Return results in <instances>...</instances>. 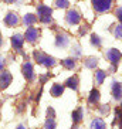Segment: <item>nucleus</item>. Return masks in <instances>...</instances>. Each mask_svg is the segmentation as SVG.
Wrapping results in <instances>:
<instances>
[{
	"label": "nucleus",
	"instance_id": "nucleus-1",
	"mask_svg": "<svg viewBox=\"0 0 122 129\" xmlns=\"http://www.w3.org/2000/svg\"><path fill=\"white\" fill-rule=\"evenodd\" d=\"M34 58L38 64L46 65V67H53L55 64V60L53 57L47 55L46 53H43V51H34Z\"/></svg>",
	"mask_w": 122,
	"mask_h": 129
},
{
	"label": "nucleus",
	"instance_id": "nucleus-2",
	"mask_svg": "<svg viewBox=\"0 0 122 129\" xmlns=\"http://www.w3.org/2000/svg\"><path fill=\"white\" fill-rule=\"evenodd\" d=\"M37 12H38L40 21H43V23H50L51 21V13H53V10L50 7H47L44 4H40L37 7Z\"/></svg>",
	"mask_w": 122,
	"mask_h": 129
},
{
	"label": "nucleus",
	"instance_id": "nucleus-3",
	"mask_svg": "<svg viewBox=\"0 0 122 129\" xmlns=\"http://www.w3.org/2000/svg\"><path fill=\"white\" fill-rule=\"evenodd\" d=\"M94 9L98 13H105L112 7V0H92Z\"/></svg>",
	"mask_w": 122,
	"mask_h": 129
},
{
	"label": "nucleus",
	"instance_id": "nucleus-4",
	"mask_svg": "<svg viewBox=\"0 0 122 129\" xmlns=\"http://www.w3.org/2000/svg\"><path fill=\"white\" fill-rule=\"evenodd\" d=\"M122 57V54L119 53L118 50H115V48H111L107 51V58L111 61V64L112 65H116L119 62V60H121Z\"/></svg>",
	"mask_w": 122,
	"mask_h": 129
},
{
	"label": "nucleus",
	"instance_id": "nucleus-5",
	"mask_svg": "<svg viewBox=\"0 0 122 129\" xmlns=\"http://www.w3.org/2000/svg\"><path fill=\"white\" fill-rule=\"evenodd\" d=\"M38 30L37 28H34V27H28L27 28V31H26V34H24V38H26L28 43H34L36 40L38 38Z\"/></svg>",
	"mask_w": 122,
	"mask_h": 129
},
{
	"label": "nucleus",
	"instance_id": "nucleus-6",
	"mask_svg": "<svg viewBox=\"0 0 122 129\" xmlns=\"http://www.w3.org/2000/svg\"><path fill=\"white\" fill-rule=\"evenodd\" d=\"M13 80V77L10 72L7 71H4L0 74V88H7L9 85H10V82H12Z\"/></svg>",
	"mask_w": 122,
	"mask_h": 129
},
{
	"label": "nucleus",
	"instance_id": "nucleus-7",
	"mask_svg": "<svg viewBox=\"0 0 122 129\" xmlns=\"http://www.w3.org/2000/svg\"><path fill=\"white\" fill-rule=\"evenodd\" d=\"M81 20V16L78 12H75V10H70L68 13H67V21H68V24H78Z\"/></svg>",
	"mask_w": 122,
	"mask_h": 129
},
{
	"label": "nucleus",
	"instance_id": "nucleus-8",
	"mask_svg": "<svg viewBox=\"0 0 122 129\" xmlns=\"http://www.w3.org/2000/svg\"><path fill=\"white\" fill-rule=\"evenodd\" d=\"M19 23V17L16 13H9L6 17H4V24L9 27H14L16 24Z\"/></svg>",
	"mask_w": 122,
	"mask_h": 129
},
{
	"label": "nucleus",
	"instance_id": "nucleus-9",
	"mask_svg": "<svg viewBox=\"0 0 122 129\" xmlns=\"http://www.w3.org/2000/svg\"><path fill=\"white\" fill-rule=\"evenodd\" d=\"M23 74L28 81H31L34 78V74H33V65L30 62H24L23 64Z\"/></svg>",
	"mask_w": 122,
	"mask_h": 129
},
{
	"label": "nucleus",
	"instance_id": "nucleus-10",
	"mask_svg": "<svg viewBox=\"0 0 122 129\" xmlns=\"http://www.w3.org/2000/svg\"><path fill=\"white\" fill-rule=\"evenodd\" d=\"M23 41H24V38L21 37L20 34H16V36H13L12 37V46H13V48L14 50H21V47H23Z\"/></svg>",
	"mask_w": 122,
	"mask_h": 129
},
{
	"label": "nucleus",
	"instance_id": "nucleus-11",
	"mask_svg": "<svg viewBox=\"0 0 122 129\" xmlns=\"http://www.w3.org/2000/svg\"><path fill=\"white\" fill-rule=\"evenodd\" d=\"M112 95H114L115 99L122 98V85L119 82H114V85H112Z\"/></svg>",
	"mask_w": 122,
	"mask_h": 129
},
{
	"label": "nucleus",
	"instance_id": "nucleus-12",
	"mask_svg": "<svg viewBox=\"0 0 122 129\" xmlns=\"http://www.w3.org/2000/svg\"><path fill=\"white\" fill-rule=\"evenodd\" d=\"M55 128V121H54V111L48 109V118L46 121V129H54Z\"/></svg>",
	"mask_w": 122,
	"mask_h": 129
},
{
	"label": "nucleus",
	"instance_id": "nucleus-13",
	"mask_svg": "<svg viewBox=\"0 0 122 129\" xmlns=\"http://www.w3.org/2000/svg\"><path fill=\"white\" fill-rule=\"evenodd\" d=\"M91 129H107V125L101 118H95L91 122Z\"/></svg>",
	"mask_w": 122,
	"mask_h": 129
},
{
	"label": "nucleus",
	"instance_id": "nucleus-14",
	"mask_svg": "<svg viewBox=\"0 0 122 129\" xmlns=\"http://www.w3.org/2000/svg\"><path fill=\"white\" fill-rule=\"evenodd\" d=\"M63 91H64V87L61 84H54L53 88H51V95L53 96H60L63 94Z\"/></svg>",
	"mask_w": 122,
	"mask_h": 129
},
{
	"label": "nucleus",
	"instance_id": "nucleus-15",
	"mask_svg": "<svg viewBox=\"0 0 122 129\" xmlns=\"http://www.w3.org/2000/svg\"><path fill=\"white\" fill-rule=\"evenodd\" d=\"M36 21H37V17H36L34 14H26L23 17V23L26 24L27 27H30L31 24H34Z\"/></svg>",
	"mask_w": 122,
	"mask_h": 129
},
{
	"label": "nucleus",
	"instance_id": "nucleus-16",
	"mask_svg": "<svg viewBox=\"0 0 122 129\" xmlns=\"http://www.w3.org/2000/svg\"><path fill=\"white\" fill-rule=\"evenodd\" d=\"M65 84H67V87H68V88L77 89V88H78V77L74 75V77H71V78H68Z\"/></svg>",
	"mask_w": 122,
	"mask_h": 129
},
{
	"label": "nucleus",
	"instance_id": "nucleus-17",
	"mask_svg": "<svg viewBox=\"0 0 122 129\" xmlns=\"http://www.w3.org/2000/svg\"><path fill=\"white\" fill-rule=\"evenodd\" d=\"M99 101V92L97 89H92L91 94H89V98H88V102L89 104H98Z\"/></svg>",
	"mask_w": 122,
	"mask_h": 129
},
{
	"label": "nucleus",
	"instance_id": "nucleus-18",
	"mask_svg": "<svg viewBox=\"0 0 122 129\" xmlns=\"http://www.w3.org/2000/svg\"><path fill=\"white\" fill-rule=\"evenodd\" d=\"M55 44H57L58 47H65L68 44V37H67V36H58Z\"/></svg>",
	"mask_w": 122,
	"mask_h": 129
},
{
	"label": "nucleus",
	"instance_id": "nucleus-19",
	"mask_svg": "<svg viewBox=\"0 0 122 129\" xmlns=\"http://www.w3.org/2000/svg\"><path fill=\"white\" fill-rule=\"evenodd\" d=\"M81 119H82V109L78 108L77 111H74V112H73V121L74 122H80Z\"/></svg>",
	"mask_w": 122,
	"mask_h": 129
},
{
	"label": "nucleus",
	"instance_id": "nucleus-20",
	"mask_svg": "<svg viewBox=\"0 0 122 129\" xmlns=\"http://www.w3.org/2000/svg\"><path fill=\"white\" fill-rule=\"evenodd\" d=\"M107 77V72H104V71H97L95 72V82L97 84H102L104 78Z\"/></svg>",
	"mask_w": 122,
	"mask_h": 129
},
{
	"label": "nucleus",
	"instance_id": "nucleus-21",
	"mask_svg": "<svg viewBox=\"0 0 122 129\" xmlns=\"http://www.w3.org/2000/svg\"><path fill=\"white\" fill-rule=\"evenodd\" d=\"M97 64H98V60H97V58H88V60L85 61V65H87L88 68H95Z\"/></svg>",
	"mask_w": 122,
	"mask_h": 129
},
{
	"label": "nucleus",
	"instance_id": "nucleus-22",
	"mask_svg": "<svg viewBox=\"0 0 122 129\" xmlns=\"http://www.w3.org/2000/svg\"><path fill=\"white\" fill-rule=\"evenodd\" d=\"M63 64H64L65 68H68V70H73L74 67H75V62H74V60H71V58L64 60V61H63Z\"/></svg>",
	"mask_w": 122,
	"mask_h": 129
},
{
	"label": "nucleus",
	"instance_id": "nucleus-23",
	"mask_svg": "<svg viewBox=\"0 0 122 129\" xmlns=\"http://www.w3.org/2000/svg\"><path fill=\"white\" fill-rule=\"evenodd\" d=\"M68 0H55V6L57 7H61V9H67L68 7Z\"/></svg>",
	"mask_w": 122,
	"mask_h": 129
},
{
	"label": "nucleus",
	"instance_id": "nucleus-24",
	"mask_svg": "<svg viewBox=\"0 0 122 129\" xmlns=\"http://www.w3.org/2000/svg\"><path fill=\"white\" fill-rule=\"evenodd\" d=\"M114 34H115V37H116V38H121V40H122V24H119V26L115 27Z\"/></svg>",
	"mask_w": 122,
	"mask_h": 129
},
{
	"label": "nucleus",
	"instance_id": "nucleus-25",
	"mask_svg": "<svg viewBox=\"0 0 122 129\" xmlns=\"http://www.w3.org/2000/svg\"><path fill=\"white\" fill-rule=\"evenodd\" d=\"M91 43L94 44V46H97V47H101V40H99V37L95 36V34L91 36Z\"/></svg>",
	"mask_w": 122,
	"mask_h": 129
},
{
	"label": "nucleus",
	"instance_id": "nucleus-26",
	"mask_svg": "<svg viewBox=\"0 0 122 129\" xmlns=\"http://www.w3.org/2000/svg\"><path fill=\"white\" fill-rule=\"evenodd\" d=\"M115 16L118 17V20H119V21H122V6H121V7H118V9H116V12H115Z\"/></svg>",
	"mask_w": 122,
	"mask_h": 129
},
{
	"label": "nucleus",
	"instance_id": "nucleus-27",
	"mask_svg": "<svg viewBox=\"0 0 122 129\" xmlns=\"http://www.w3.org/2000/svg\"><path fill=\"white\" fill-rule=\"evenodd\" d=\"M101 112H102V114H108V112H109V108H108V105H102V108H101Z\"/></svg>",
	"mask_w": 122,
	"mask_h": 129
},
{
	"label": "nucleus",
	"instance_id": "nucleus-28",
	"mask_svg": "<svg viewBox=\"0 0 122 129\" xmlns=\"http://www.w3.org/2000/svg\"><path fill=\"white\" fill-rule=\"evenodd\" d=\"M3 67H4V58H0V71L3 70Z\"/></svg>",
	"mask_w": 122,
	"mask_h": 129
},
{
	"label": "nucleus",
	"instance_id": "nucleus-29",
	"mask_svg": "<svg viewBox=\"0 0 122 129\" xmlns=\"http://www.w3.org/2000/svg\"><path fill=\"white\" fill-rule=\"evenodd\" d=\"M4 2H6V3H14L16 0H4Z\"/></svg>",
	"mask_w": 122,
	"mask_h": 129
},
{
	"label": "nucleus",
	"instance_id": "nucleus-30",
	"mask_svg": "<svg viewBox=\"0 0 122 129\" xmlns=\"http://www.w3.org/2000/svg\"><path fill=\"white\" fill-rule=\"evenodd\" d=\"M17 129H26V128H24V126H19Z\"/></svg>",
	"mask_w": 122,
	"mask_h": 129
},
{
	"label": "nucleus",
	"instance_id": "nucleus-31",
	"mask_svg": "<svg viewBox=\"0 0 122 129\" xmlns=\"http://www.w3.org/2000/svg\"><path fill=\"white\" fill-rule=\"evenodd\" d=\"M0 46H2V34H0Z\"/></svg>",
	"mask_w": 122,
	"mask_h": 129
},
{
	"label": "nucleus",
	"instance_id": "nucleus-32",
	"mask_svg": "<svg viewBox=\"0 0 122 129\" xmlns=\"http://www.w3.org/2000/svg\"><path fill=\"white\" fill-rule=\"evenodd\" d=\"M74 129H78V128H77V126H75V128H74Z\"/></svg>",
	"mask_w": 122,
	"mask_h": 129
}]
</instances>
